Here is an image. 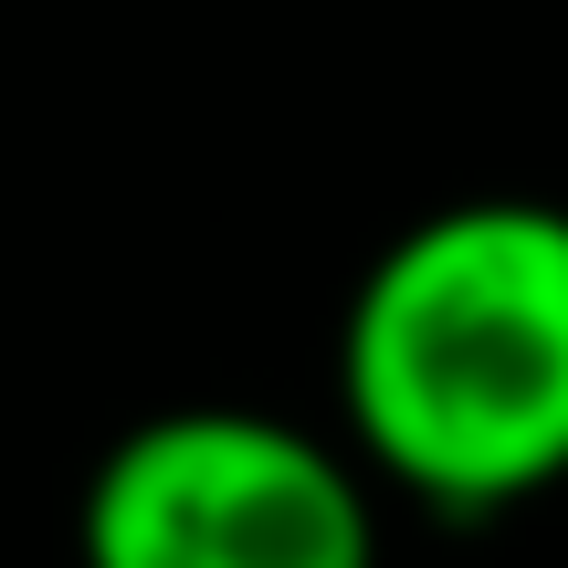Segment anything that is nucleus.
<instances>
[{"label": "nucleus", "mask_w": 568, "mask_h": 568, "mask_svg": "<svg viewBox=\"0 0 568 568\" xmlns=\"http://www.w3.org/2000/svg\"><path fill=\"white\" fill-rule=\"evenodd\" d=\"M337 443L443 527L568 485V201L474 190L368 253L337 316Z\"/></svg>", "instance_id": "obj_1"}, {"label": "nucleus", "mask_w": 568, "mask_h": 568, "mask_svg": "<svg viewBox=\"0 0 568 568\" xmlns=\"http://www.w3.org/2000/svg\"><path fill=\"white\" fill-rule=\"evenodd\" d=\"M379 485L316 422L180 400L126 422L74 495V568H379Z\"/></svg>", "instance_id": "obj_2"}]
</instances>
